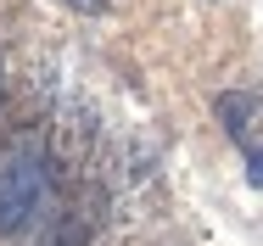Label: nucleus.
Returning a JSON list of instances; mask_svg holds the SVG:
<instances>
[{"instance_id":"20e7f679","label":"nucleus","mask_w":263,"mask_h":246,"mask_svg":"<svg viewBox=\"0 0 263 246\" xmlns=\"http://www.w3.org/2000/svg\"><path fill=\"white\" fill-rule=\"evenodd\" d=\"M218 123L230 129V140L241 151H252V146H263L258 140V123H263V106L252 96H241V90H230V96H218Z\"/></svg>"},{"instance_id":"f03ea898","label":"nucleus","mask_w":263,"mask_h":246,"mask_svg":"<svg viewBox=\"0 0 263 246\" xmlns=\"http://www.w3.org/2000/svg\"><path fill=\"white\" fill-rule=\"evenodd\" d=\"M101 213H106V196L96 185H73V191L62 196V207L45 218L40 246H90L96 230H101Z\"/></svg>"},{"instance_id":"39448f33","label":"nucleus","mask_w":263,"mask_h":246,"mask_svg":"<svg viewBox=\"0 0 263 246\" xmlns=\"http://www.w3.org/2000/svg\"><path fill=\"white\" fill-rule=\"evenodd\" d=\"M247 179L263 191V146H252V151H247Z\"/></svg>"},{"instance_id":"f257e3e1","label":"nucleus","mask_w":263,"mask_h":246,"mask_svg":"<svg viewBox=\"0 0 263 246\" xmlns=\"http://www.w3.org/2000/svg\"><path fill=\"white\" fill-rule=\"evenodd\" d=\"M45 196H51V157L40 151L34 135H23L0 151V235L28 230Z\"/></svg>"},{"instance_id":"423d86ee","label":"nucleus","mask_w":263,"mask_h":246,"mask_svg":"<svg viewBox=\"0 0 263 246\" xmlns=\"http://www.w3.org/2000/svg\"><path fill=\"white\" fill-rule=\"evenodd\" d=\"M67 6H79V11H106V0H67Z\"/></svg>"},{"instance_id":"7ed1b4c3","label":"nucleus","mask_w":263,"mask_h":246,"mask_svg":"<svg viewBox=\"0 0 263 246\" xmlns=\"http://www.w3.org/2000/svg\"><path fill=\"white\" fill-rule=\"evenodd\" d=\"M96 151V112L90 106H62L51 123V140H45V157H51V174H79Z\"/></svg>"}]
</instances>
